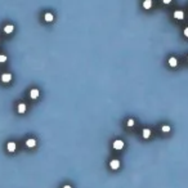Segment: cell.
<instances>
[{
    "mask_svg": "<svg viewBox=\"0 0 188 188\" xmlns=\"http://www.w3.org/2000/svg\"><path fill=\"white\" fill-rule=\"evenodd\" d=\"M63 188H72L70 184H66V186H63Z\"/></svg>",
    "mask_w": 188,
    "mask_h": 188,
    "instance_id": "d6986e66",
    "label": "cell"
},
{
    "mask_svg": "<svg viewBox=\"0 0 188 188\" xmlns=\"http://www.w3.org/2000/svg\"><path fill=\"white\" fill-rule=\"evenodd\" d=\"M168 63L170 67H176V65H178V59L175 58V57H170L169 61H168Z\"/></svg>",
    "mask_w": 188,
    "mask_h": 188,
    "instance_id": "277c9868",
    "label": "cell"
},
{
    "mask_svg": "<svg viewBox=\"0 0 188 188\" xmlns=\"http://www.w3.org/2000/svg\"><path fill=\"white\" fill-rule=\"evenodd\" d=\"M126 125H128V128H133L134 125H135L134 119H129V120H128V122H126Z\"/></svg>",
    "mask_w": 188,
    "mask_h": 188,
    "instance_id": "9a60e30c",
    "label": "cell"
},
{
    "mask_svg": "<svg viewBox=\"0 0 188 188\" xmlns=\"http://www.w3.org/2000/svg\"><path fill=\"white\" fill-rule=\"evenodd\" d=\"M44 19H45V22H53V19H54V16L50 13V12H48V13H45V16H44Z\"/></svg>",
    "mask_w": 188,
    "mask_h": 188,
    "instance_id": "30bf717a",
    "label": "cell"
},
{
    "mask_svg": "<svg viewBox=\"0 0 188 188\" xmlns=\"http://www.w3.org/2000/svg\"><path fill=\"white\" fill-rule=\"evenodd\" d=\"M16 148H17V144L14 143V142H9V143L7 144V150H8L9 152H14Z\"/></svg>",
    "mask_w": 188,
    "mask_h": 188,
    "instance_id": "9c48e42d",
    "label": "cell"
},
{
    "mask_svg": "<svg viewBox=\"0 0 188 188\" xmlns=\"http://www.w3.org/2000/svg\"><path fill=\"white\" fill-rule=\"evenodd\" d=\"M18 112L19 113H25L26 112V104L25 103H19L18 104Z\"/></svg>",
    "mask_w": 188,
    "mask_h": 188,
    "instance_id": "4fadbf2b",
    "label": "cell"
},
{
    "mask_svg": "<svg viewBox=\"0 0 188 188\" xmlns=\"http://www.w3.org/2000/svg\"><path fill=\"white\" fill-rule=\"evenodd\" d=\"M110 168L112 170H117V169H120V161L117 160V158H113V160L110 161Z\"/></svg>",
    "mask_w": 188,
    "mask_h": 188,
    "instance_id": "7a4b0ae2",
    "label": "cell"
},
{
    "mask_svg": "<svg viewBox=\"0 0 188 188\" xmlns=\"http://www.w3.org/2000/svg\"><path fill=\"white\" fill-rule=\"evenodd\" d=\"M174 18L182 21L184 18V12H183V10H175V12H174Z\"/></svg>",
    "mask_w": 188,
    "mask_h": 188,
    "instance_id": "3957f363",
    "label": "cell"
},
{
    "mask_svg": "<svg viewBox=\"0 0 188 188\" xmlns=\"http://www.w3.org/2000/svg\"><path fill=\"white\" fill-rule=\"evenodd\" d=\"M26 146L28 147V148H34L36 146V140L34 139V138H30V139H27L26 140Z\"/></svg>",
    "mask_w": 188,
    "mask_h": 188,
    "instance_id": "8992f818",
    "label": "cell"
},
{
    "mask_svg": "<svg viewBox=\"0 0 188 188\" xmlns=\"http://www.w3.org/2000/svg\"><path fill=\"white\" fill-rule=\"evenodd\" d=\"M13 30H14V27H13L12 25H8V26L4 27V32H5V34H12Z\"/></svg>",
    "mask_w": 188,
    "mask_h": 188,
    "instance_id": "7c38bea8",
    "label": "cell"
},
{
    "mask_svg": "<svg viewBox=\"0 0 188 188\" xmlns=\"http://www.w3.org/2000/svg\"><path fill=\"white\" fill-rule=\"evenodd\" d=\"M162 3L164 4H170V3H171V0H162Z\"/></svg>",
    "mask_w": 188,
    "mask_h": 188,
    "instance_id": "ac0fdd59",
    "label": "cell"
},
{
    "mask_svg": "<svg viewBox=\"0 0 188 188\" xmlns=\"http://www.w3.org/2000/svg\"><path fill=\"white\" fill-rule=\"evenodd\" d=\"M39 94H40V92H39L37 89H32L30 92V98L31 99H36V98H39Z\"/></svg>",
    "mask_w": 188,
    "mask_h": 188,
    "instance_id": "5b68a950",
    "label": "cell"
},
{
    "mask_svg": "<svg viewBox=\"0 0 188 188\" xmlns=\"http://www.w3.org/2000/svg\"><path fill=\"white\" fill-rule=\"evenodd\" d=\"M170 130H171L170 125H162V126H161V132L162 133H170Z\"/></svg>",
    "mask_w": 188,
    "mask_h": 188,
    "instance_id": "5bb4252c",
    "label": "cell"
},
{
    "mask_svg": "<svg viewBox=\"0 0 188 188\" xmlns=\"http://www.w3.org/2000/svg\"><path fill=\"white\" fill-rule=\"evenodd\" d=\"M183 34H184V36H186V37H188V27H186V28H184Z\"/></svg>",
    "mask_w": 188,
    "mask_h": 188,
    "instance_id": "e0dca14e",
    "label": "cell"
},
{
    "mask_svg": "<svg viewBox=\"0 0 188 188\" xmlns=\"http://www.w3.org/2000/svg\"><path fill=\"white\" fill-rule=\"evenodd\" d=\"M142 137H143L144 139H148L151 137V130L147 129V128H144L143 130H142Z\"/></svg>",
    "mask_w": 188,
    "mask_h": 188,
    "instance_id": "ba28073f",
    "label": "cell"
},
{
    "mask_svg": "<svg viewBox=\"0 0 188 188\" xmlns=\"http://www.w3.org/2000/svg\"><path fill=\"white\" fill-rule=\"evenodd\" d=\"M5 61H7V55L1 54V55H0V62H1V63H4Z\"/></svg>",
    "mask_w": 188,
    "mask_h": 188,
    "instance_id": "2e32d148",
    "label": "cell"
},
{
    "mask_svg": "<svg viewBox=\"0 0 188 188\" xmlns=\"http://www.w3.org/2000/svg\"><path fill=\"white\" fill-rule=\"evenodd\" d=\"M125 146V143L121 140V139H116V140H113V143H112V147H113V150H117V151H120L122 150Z\"/></svg>",
    "mask_w": 188,
    "mask_h": 188,
    "instance_id": "6da1fadb",
    "label": "cell"
},
{
    "mask_svg": "<svg viewBox=\"0 0 188 188\" xmlns=\"http://www.w3.org/2000/svg\"><path fill=\"white\" fill-rule=\"evenodd\" d=\"M10 80H12V75H10V73H3L1 75V81L3 83H9Z\"/></svg>",
    "mask_w": 188,
    "mask_h": 188,
    "instance_id": "52a82bcc",
    "label": "cell"
},
{
    "mask_svg": "<svg viewBox=\"0 0 188 188\" xmlns=\"http://www.w3.org/2000/svg\"><path fill=\"white\" fill-rule=\"evenodd\" d=\"M143 8L146 10L151 9L152 8V0H144V1H143Z\"/></svg>",
    "mask_w": 188,
    "mask_h": 188,
    "instance_id": "8fae6325",
    "label": "cell"
}]
</instances>
